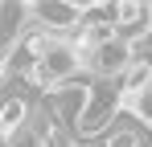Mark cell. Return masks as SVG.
I'll list each match as a JSON object with an SVG mask.
<instances>
[{"label": "cell", "instance_id": "cell-1", "mask_svg": "<svg viewBox=\"0 0 152 147\" xmlns=\"http://www.w3.org/2000/svg\"><path fill=\"white\" fill-rule=\"evenodd\" d=\"M74 78H82V53H78V45L70 37H53L37 53V66L29 70L25 82H33L45 94V90H58V86H70Z\"/></svg>", "mask_w": 152, "mask_h": 147}, {"label": "cell", "instance_id": "cell-5", "mask_svg": "<svg viewBox=\"0 0 152 147\" xmlns=\"http://www.w3.org/2000/svg\"><path fill=\"white\" fill-rule=\"evenodd\" d=\"M4 143H8V147H50V143H45V135H41V131H33L29 122H21L12 135H4Z\"/></svg>", "mask_w": 152, "mask_h": 147}, {"label": "cell", "instance_id": "cell-2", "mask_svg": "<svg viewBox=\"0 0 152 147\" xmlns=\"http://www.w3.org/2000/svg\"><path fill=\"white\" fill-rule=\"evenodd\" d=\"M82 53V78L91 82V78H99V82H115L119 74L132 66V45L119 41V37H111V41H103L95 49H78Z\"/></svg>", "mask_w": 152, "mask_h": 147}, {"label": "cell", "instance_id": "cell-4", "mask_svg": "<svg viewBox=\"0 0 152 147\" xmlns=\"http://www.w3.org/2000/svg\"><path fill=\"white\" fill-rule=\"evenodd\" d=\"M21 122H25V98H4V106H0V139L12 135Z\"/></svg>", "mask_w": 152, "mask_h": 147}, {"label": "cell", "instance_id": "cell-3", "mask_svg": "<svg viewBox=\"0 0 152 147\" xmlns=\"http://www.w3.org/2000/svg\"><path fill=\"white\" fill-rule=\"evenodd\" d=\"M29 21H37L53 37H70L82 21L78 0H29Z\"/></svg>", "mask_w": 152, "mask_h": 147}, {"label": "cell", "instance_id": "cell-6", "mask_svg": "<svg viewBox=\"0 0 152 147\" xmlns=\"http://www.w3.org/2000/svg\"><path fill=\"white\" fill-rule=\"evenodd\" d=\"M12 78H8V45H0V90L8 86Z\"/></svg>", "mask_w": 152, "mask_h": 147}]
</instances>
